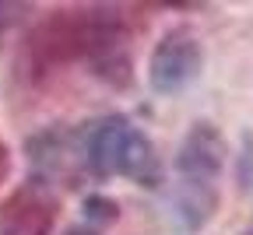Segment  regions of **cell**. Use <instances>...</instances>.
I'll use <instances>...</instances> for the list:
<instances>
[{"label": "cell", "instance_id": "5b68a950", "mask_svg": "<svg viewBox=\"0 0 253 235\" xmlns=\"http://www.w3.org/2000/svg\"><path fill=\"white\" fill-rule=\"evenodd\" d=\"M60 218V193L46 179L21 183L0 204V235H53Z\"/></svg>", "mask_w": 253, "mask_h": 235}, {"label": "cell", "instance_id": "9c48e42d", "mask_svg": "<svg viewBox=\"0 0 253 235\" xmlns=\"http://www.w3.org/2000/svg\"><path fill=\"white\" fill-rule=\"evenodd\" d=\"M243 235H253V228H246V232H243Z\"/></svg>", "mask_w": 253, "mask_h": 235}, {"label": "cell", "instance_id": "52a82bcc", "mask_svg": "<svg viewBox=\"0 0 253 235\" xmlns=\"http://www.w3.org/2000/svg\"><path fill=\"white\" fill-rule=\"evenodd\" d=\"M7 172H11V151H7V144H4V141H0V186H4Z\"/></svg>", "mask_w": 253, "mask_h": 235}, {"label": "cell", "instance_id": "277c9868", "mask_svg": "<svg viewBox=\"0 0 253 235\" xmlns=\"http://www.w3.org/2000/svg\"><path fill=\"white\" fill-rule=\"evenodd\" d=\"M204 71V42L190 25H172L162 32L148 56V84L158 95H179Z\"/></svg>", "mask_w": 253, "mask_h": 235}, {"label": "cell", "instance_id": "8992f818", "mask_svg": "<svg viewBox=\"0 0 253 235\" xmlns=\"http://www.w3.org/2000/svg\"><path fill=\"white\" fill-rule=\"evenodd\" d=\"M116 204L113 200H106V196H99V193H91L88 200H84V225L88 228H95L99 232L102 225H109V221H116Z\"/></svg>", "mask_w": 253, "mask_h": 235}, {"label": "cell", "instance_id": "7a4b0ae2", "mask_svg": "<svg viewBox=\"0 0 253 235\" xmlns=\"http://www.w3.org/2000/svg\"><path fill=\"white\" fill-rule=\"evenodd\" d=\"M130 39H134L130 25L116 7L53 11L36 28V36L28 39V49H25L28 78L78 63L84 67V74L123 88L130 81V67H134Z\"/></svg>", "mask_w": 253, "mask_h": 235}, {"label": "cell", "instance_id": "3957f363", "mask_svg": "<svg viewBox=\"0 0 253 235\" xmlns=\"http://www.w3.org/2000/svg\"><path fill=\"white\" fill-rule=\"evenodd\" d=\"M221 172H225V141L214 123H194L176 155V190L172 207L176 218L190 228L211 221L221 193Z\"/></svg>", "mask_w": 253, "mask_h": 235}, {"label": "cell", "instance_id": "ba28073f", "mask_svg": "<svg viewBox=\"0 0 253 235\" xmlns=\"http://www.w3.org/2000/svg\"><path fill=\"white\" fill-rule=\"evenodd\" d=\"M11 11H18V7H14V4H0V28H7V21L14 18Z\"/></svg>", "mask_w": 253, "mask_h": 235}, {"label": "cell", "instance_id": "6da1fadb", "mask_svg": "<svg viewBox=\"0 0 253 235\" xmlns=\"http://www.w3.org/2000/svg\"><path fill=\"white\" fill-rule=\"evenodd\" d=\"M28 158L36 161L39 179L49 186L56 179H130L137 186L162 183V161L151 137L120 113L88 119L78 126H53L28 141Z\"/></svg>", "mask_w": 253, "mask_h": 235}]
</instances>
